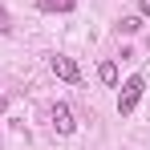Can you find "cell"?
<instances>
[{
    "label": "cell",
    "mask_w": 150,
    "mask_h": 150,
    "mask_svg": "<svg viewBox=\"0 0 150 150\" xmlns=\"http://www.w3.org/2000/svg\"><path fill=\"white\" fill-rule=\"evenodd\" d=\"M118 28H122V33H138V28H142V16H126Z\"/></svg>",
    "instance_id": "8992f818"
},
{
    "label": "cell",
    "mask_w": 150,
    "mask_h": 150,
    "mask_svg": "<svg viewBox=\"0 0 150 150\" xmlns=\"http://www.w3.org/2000/svg\"><path fill=\"white\" fill-rule=\"evenodd\" d=\"M142 89H146V81H142L138 73L122 81V89H118V114H122V118H126V114H134V105L142 101Z\"/></svg>",
    "instance_id": "6da1fadb"
},
{
    "label": "cell",
    "mask_w": 150,
    "mask_h": 150,
    "mask_svg": "<svg viewBox=\"0 0 150 150\" xmlns=\"http://www.w3.org/2000/svg\"><path fill=\"white\" fill-rule=\"evenodd\" d=\"M37 8L41 12H73L77 0H37Z\"/></svg>",
    "instance_id": "277c9868"
},
{
    "label": "cell",
    "mask_w": 150,
    "mask_h": 150,
    "mask_svg": "<svg viewBox=\"0 0 150 150\" xmlns=\"http://www.w3.org/2000/svg\"><path fill=\"white\" fill-rule=\"evenodd\" d=\"M8 28H12V21H8V8L0 4V33H8Z\"/></svg>",
    "instance_id": "52a82bcc"
},
{
    "label": "cell",
    "mask_w": 150,
    "mask_h": 150,
    "mask_svg": "<svg viewBox=\"0 0 150 150\" xmlns=\"http://www.w3.org/2000/svg\"><path fill=\"white\" fill-rule=\"evenodd\" d=\"M98 77L105 81V85H118V65H114V61H101V65H98Z\"/></svg>",
    "instance_id": "5b68a950"
},
{
    "label": "cell",
    "mask_w": 150,
    "mask_h": 150,
    "mask_svg": "<svg viewBox=\"0 0 150 150\" xmlns=\"http://www.w3.org/2000/svg\"><path fill=\"white\" fill-rule=\"evenodd\" d=\"M49 65H53V73L61 77V81H69V85H77V81H81V69H77V61H73V57L57 53V57H53Z\"/></svg>",
    "instance_id": "7a4b0ae2"
},
{
    "label": "cell",
    "mask_w": 150,
    "mask_h": 150,
    "mask_svg": "<svg viewBox=\"0 0 150 150\" xmlns=\"http://www.w3.org/2000/svg\"><path fill=\"white\" fill-rule=\"evenodd\" d=\"M142 16H150V0H142Z\"/></svg>",
    "instance_id": "ba28073f"
},
{
    "label": "cell",
    "mask_w": 150,
    "mask_h": 150,
    "mask_svg": "<svg viewBox=\"0 0 150 150\" xmlns=\"http://www.w3.org/2000/svg\"><path fill=\"white\" fill-rule=\"evenodd\" d=\"M73 110H69V105H65V101H57V105H53V130H57V134H73Z\"/></svg>",
    "instance_id": "3957f363"
}]
</instances>
